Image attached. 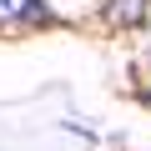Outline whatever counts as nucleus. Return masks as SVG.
<instances>
[{
  "label": "nucleus",
  "instance_id": "2",
  "mask_svg": "<svg viewBox=\"0 0 151 151\" xmlns=\"http://www.w3.org/2000/svg\"><path fill=\"white\" fill-rule=\"evenodd\" d=\"M25 10H35V0H0V20H20Z\"/></svg>",
  "mask_w": 151,
  "mask_h": 151
},
{
  "label": "nucleus",
  "instance_id": "1",
  "mask_svg": "<svg viewBox=\"0 0 151 151\" xmlns=\"http://www.w3.org/2000/svg\"><path fill=\"white\" fill-rule=\"evenodd\" d=\"M111 25H136L141 15H146V0H111Z\"/></svg>",
  "mask_w": 151,
  "mask_h": 151
}]
</instances>
